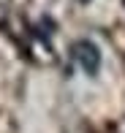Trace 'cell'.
Here are the masks:
<instances>
[{"instance_id": "cell-1", "label": "cell", "mask_w": 125, "mask_h": 133, "mask_svg": "<svg viewBox=\"0 0 125 133\" xmlns=\"http://www.w3.org/2000/svg\"><path fill=\"white\" fill-rule=\"evenodd\" d=\"M71 57L74 63L84 71L87 76H95L101 71V46L90 38H79L71 44Z\"/></svg>"}, {"instance_id": "cell-2", "label": "cell", "mask_w": 125, "mask_h": 133, "mask_svg": "<svg viewBox=\"0 0 125 133\" xmlns=\"http://www.w3.org/2000/svg\"><path fill=\"white\" fill-rule=\"evenodd\" d=\"M79 3H87V0H79Z\"/></svg>"}]
</instances>
